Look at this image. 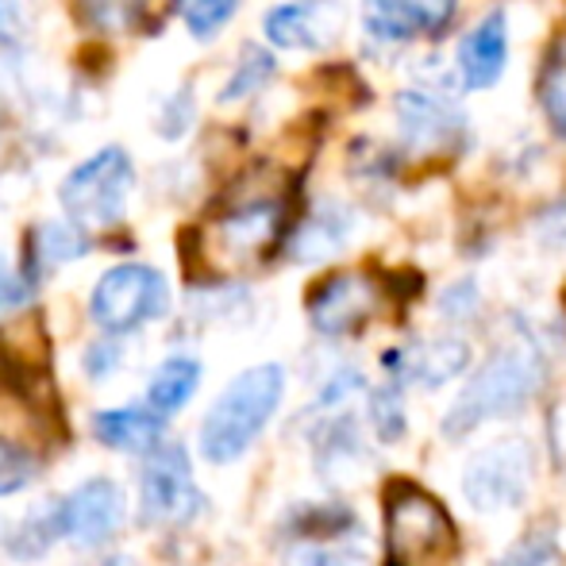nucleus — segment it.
<instances>
[{"label":"nucleus","mask_w":566,"mask_h":566,"mask_svg":"<svg viewBox=\"0 0 566 566\" xmlns=\"http://www.w3.org/2000/svg\"><path fill=\"white\" fill-rule=\"evenodd\" d=\"M547 378V358L539 347L536 332L521 328L513 339H505L482 366L474 370V378L462 386V394L451 401L448 417H443V436L448 440H462L474 428L490 424V420L513 417L524 405H532V397L544 389Z\"/></svg>","instance_id":"obj_1"},{"label":"nucleus","mask_w":566,"mask_h":566,"mask_svg":"<svg viewBox=\"0 0 566 566\" xmlns=\"http://www.w3.org/2000/svg\"><path fill=\"white\" fill-rule=\"evenodd\" d=\"M105 566H127V559H113V563H105Z\"/></svg>","instance_id":"obj_37"},{"label":"nucleus","mask_w":566,"mask_h":566,"mask_svg":"<svg viewBox=\"0 0 566 566\" xmlns=\"http://www.w3.org/2000/svg\"><path fill=\"white\" fill-rule=\"evenodd\" d=\"M282 228H285L282 201L259 197V201L235 205V209L220 217L217 247L224 251L228 262H254L282 239Z\"/></svg>","instance_id":"obj_13"},{"label":"nucleus","mask_w":566,"mask_h":566,"mask_svg":"<svg viewBox=\"0 0 566 566\" xmlns=\"http://www.w3.org/2000/svg\"><path fill=\"white\" fill-rule=\"evenodd\" d=\"M401 4L412 28L428 31V35H440L454 20V12H459V0H401Z\"/></svg>","instance_id":"obj_30"},{"label":"nucleus","mask_w":566,"mask_h":566,"mask_svg":"<svg viewBox=\"0 0 566 566\" xmlns=\"http://www.w3.org/2000/svg\"><path fill=\"white\" fill-rule=\"evenodd\" d=\"M539 108H544V119L552 127L555 139L566 143V54L555 51L547 59V66L539 70Z\"/></svg>","instance_id":"obj_24"},{"label":"nucleus","mask_w":566,"mask_h":566,"mask_svg":"<svg viewBox=\"0 0 566 566\" xmlns=\"http://www.w3.org/2000/svg\"><path fill=\"white\" fill-rule=\"evenodd\" d=\"M197 389H201V363L189 355H170L155 366V374H150L147 409L166 420V417H174V412L186 409V405L197 397Z\"/></svg>","instance_id":"obj_17"},{"label":"nucleus","mask_w":566,"mask_h":566,"mask_svg":"<svg viewBox=\"0 0 566 566\" xmlns=\"http://www.w3.org/2000/svg\"><path fill=\"white\" fill-rule=\"evenodd\" d=\"M316 428L308 432L313 440V454H316V467H321L324 478H343V474H355L358 467L370 462V448L363 440V424L350 417L347 409L339 412H316Z\"/></svg>","instance_id":"obj_15"},{"label":"nucleus","mask_w":566,"mask_h":566,"mask_svg":"<svg viewBox=\"0 0 566 566\" xmlns=\"http://www.w3.org/2000/svg\"><path fill=\"white\" fill-rule=\"evenodd\" d=\"M509 70V15L501 8L485 12L470 31L459 39L454 51V74H459L462 90H493Z\"/></svg>","instance_id":"obj_12"},{"label":"nucleus","mask_w":566,"mask_h":566,"mask_svg":"<svg viewBox=\"0 0 566 566\" xmlns=\"http://www.w3.org/2000/svg\"><path fill=\"white\" fill-rule=\"evenodd\" d=\"M532 228H536V239L547 247V251H563L566 254V193L559 197V201L547 205Z\"/></svg>","instance_id":"obj_32"},{"label":"nucleus","mask_w":566,"mask_h":566,"mask_svg":"<svg viewBox=\"0 0 566 566\" xmlns=\"http://www.w3.org/2000/svg\"><path fill=\"white\" fill-rule=\"evenodd\" d=\"M274 74H277V59L266 46H243L228 85L220 90V105H231V101H243V97H251V93L266 90Z\"/></svg>","instance_id":"obj_21"},{"label":"nucleus","mask_w":566,"mask_h":566,"mask_svg":"<svg viewBox=\"0 0 566 566\" xmlns=\"http://www.w3.org/2000/svg\"><path fill=\"white\" fill-rule=\"evenodd\" d=\"M262 35L277 51H321L324 46L321 23L305 4H274L262 15Z\"/></svg>","instance_id":"obj_18"},{"label":"nucleus","mask_w":566,"mask_h":566,"mask_svg":"<svg viewBox=\"0 0 566 566\" xmlns=\"http://www.w3.org/2000/svg\"><path fill=\"white\" fill-rule=\"evenodd\" d=\"M59 544V521H54V497L39 509H28L20 521L8 528V536H0V547H4L12 559L31 563L39 555H46Z\"/></svg>","instance_id":"obj_19"},{"label":"nucleus","mask_w":566,"mask_h":566,"mask_svg":"<svg viewBox=\"0 0 566 566\" xmlns=\"http://www.w3.org/2000/svg\"><path fill=\"white\" fill-rule=\"evenodd\" d=\"M547 448H552L555 467L566 470V397L552 409V417H547Z\"/></svg>","instance_id":"obj_35"},{"label":"nucleus","mask_w":566,"mask_h":566,"mask_svg":"<svg viewBox=\"0 0 566 566\" xmlns=\"http://www.w3.org/2000/svg\"><path fill=\"white\" fill-rule=\"evenodd\" d=\"M82 366H85V374H90L93 381L113 378V370L119 366V347H116V343H93V347L85 350Z\"/></svg>","instance_id":"obj_34"},{"label":"nucleus","mask_w":566,"mask_h":566,"mask_svg":"<svg viewBox=\"0 0 566 566\" xmlns=\"http://www.w3.org/2000/svg\"><path fill=\"white\" fill-rule=\"evenodd\" d=\"M170 313V285L147 262H119L105 270L90 293V316L108 336H132Z\"/></svg>","instance_id":"obj_3"},{"label":"nucleus","mask_w":566,"mask_h":566,"mask_svg":"<svg viewBox=\"0 0 566 566\" xmlns=\"http://www.w3.org/2000/svg\"><path fill=\"white\" fill-rule=\"evenodd\" d=\"M31 293H35V282H31L28 274H20V270H12V266H4V262H0V313H8V308H20Z\"/></svg>","instance_id":"obj_33"},{"label":"nucleus","mask_w":566,"mask_h":566,"mask_svg":"<svg viewBox=\"0 0 566 566\" xmlns=\"http://www.w3.org/2000/svg\"><path fill=\"white\" fill-rule=\"evenodd\" d=\"M397 135L412 155H454L470 143V119L448 93L436 90H397L394 97Z\"/></svg>","instance_id":"obj_8"},{"label":"nucleus","mask_w":566,"mask_h":566,"mask_svg":"<svg viewBox=\"0 0 566 566\" xmlns=\"http://www.w3.org/2000/svg\"><path fill=\"white\" fill-rule=\"evenodd\" d=\"M389 563L417 566L448 555L454 547V524L448 509L417 485H397L386 501Z\"/></svg>","instance_id":"obj_6"},{"label":"nucleus","mask_w":566,"mask_h":566,"mask_svg":"<svg viewBox=\"0 0 566 566\" xmlns=\"http://www.w3.org/2000/svg\"><path fill=\"white\" fill-rule=\"evenodd\" d=\"M285 566H363V559L343 544H301Z\"/></svg>","instance_id":"obj_31"},{"label":"nucleus","mask_w":566,"mask_h":566,"mask_svg":"<svg viewBox=\"0 0 566 566\" xmlns=\"http://www.w3.org/2000/svg\"><path fill=\"white\" fill-rule=\"evenodd\" d=\"M436 308H440L443 321L451 324H467L478 316V308H482V290H478L474 277H459V282H451L448 290L440 293V301H436Z\"/></svg>","instance_id":"obj_29"},{"label":"nucleus","mask_w":566,"mask_h":566,"mask_svg":"<svg viewBox=\"0 0 566 566\" xmlns=\"http://www.w3.org/2000/svg\"><path fill=\"white\" fill-rule=\"evenodd\" d=\"M135 186V166L124 147H105L66 174L59 186V201L74 224L108 228L124 217L127 193Z\"/></svg>","instance_id":"obj_4"},{"label":"nucleus","mask_w":566,"mask_h":566,"mask_svg":"<svg viewBox=\"0 0 566 566\" xmlns=\"http://www.w3.org/2000/svg\"><path fill=\"white\" fill-rule=\"evenodd\" d=\"M93 440L119 454H150L166 443V420L150 412L147 405H119V409H101L90 420Z\"/></svg>","instance_id":"obj_14"},{"label":"nucleus","mask_w":566,"mask_h":566,"mask_svg":"<svg viewBox=\"0 0 566 566\" xmlns=\"http://www.w3.org/2000/svg\"><path fill=\"white\" fill-rule=\"evenodd\" d=\"M235 8H239V0H178L181 23H186L193 39L220 35L231 15H235Z\"/></svg>","instance_id":"obj_27"},{"label":"nucleus","mask_w":566,"mask_h":566,"mask_svg":"<svg viewBox=\"0 0 566 566\" xmlns=\"http://www.w3.org/2000/svg\"><path fill=\"white\" fill-rule=\"evenodd\" d=\"M124 490L113 478H85L82 485L54 497V521L59 539H70L77 547H105L124 528Z\"/></svg>","instance_id":"obj_9"},{"label":"nucleus","mask_w":566,"mask_h":566,"mask_svg":"<svg viewBox=\"0 0 566 566\" xmlns=\"http://www.w3.org/2000/svg\"><path fill=\"white\" fill-rule=\"evenodd\" d=\"M378 308V290L363 274H332L308 293V321L321 336H355Z\"/></svg>","instance_id":"obj_11"},{"label":"nucleus","mask_w":566,"mask_h":566,"mask_svg":"<svg viewBox=\"0 0 566 566\" xmlns=\"http://www.w3.org/2000/svg\"><path fill=\"white\" fill-rule=\"evenodd\" d=\"M147 12V0H77V15L97 31H132Z\"/></svg>","instance_id":"obj_25"},{"label":"nucleus","mask_w":566,"mask_h":566,"mask_svg":"<svg viewBox=\"0 0 566 566\" xmlns=\"http://www.w3.org/2000/svg\"><path fill=\"white\" fill-rule=\"evenodd\" d=\"M405 389L397 381H381L370 394V428L381 443H397L405 436Z\"/></svg>","instance_id":"obj_26"},{"label":"nucleus","mask_w":566,"mask_h":566,"mask_svg":"<svg viewBox=\"0 0 566 566\" xmlns=\"http://www.w3.org/2000/svg\"><path fill=\"white\" fill-rule=\"evenodd\" d=\"M28 0H0V31H15L23 23Z\"/></svg>","instance_id":"obj_36"},{"label":"nucleus","mask_w":566,"mask_h":566,"mask_svg":"<svg viewBox=\"0 0 566 566\" xmlns=\"http://www.w3.org/2000/svg\"><path fill=\"white\" fill-rule=\"evenodd\" d=\"M139 513L150 528H181L205 513V493L193 482L186 448L163 443L147 454L139 474Z\"/></svg>","instance_id":"obj_7"},{"label":"nucleus","mask_w":566,"mask_h":566,"mask_svg":"<svg viewBox=\"0 0 566 566\" xmlns=\"http://www.w3.org/2000/svg\"><path fill=\"white\" fill-rule=\"evenodd\" d=\"M39 478V462L31 451H23L20 443L4 440L0 436V497H12V493H23L31 482Z\"/></svg>","instance_id":"obj_28"},{"label":"nucleus","mask_w":566,"mask_h":566,"mask_svg":"<svg viewBox=\"0 0 566 566\" xmlns=\"http://www.w3.org/2000/svg\"><path fill=\"white\" fill-rule=\"evenodd\" d=\"M358 15H363L366 39H374L378 46H401L417 35L401 0H358Z\"/></svg>","instance_id":"obj_20"},{"label":"nucleus","mask_w":566,"mask_h":566,"mask_svg":"<svg viewBox=\"0 0 566 566\" xmlns=\"http://www.w3.org/2000/svg\"><path fill=\"white\" fill-rule=\"evenodd\" d=\"M285 397V370L277 363H259L235 374L224 394L212 401L201 420V454L212 467L243 459L254 448Z\"/></svg>","instance_id":"obj_2"},{"label":"nucleus","mask_w":566,"mask_h":566,"mask_svg":"<svg viewBox=\"0 0 566 566\" xmlns=\"http://www.w3.org/2000/svg\"><path fill=\"white\" fill-rule=\"evenodd\" d=\"M381 366H386V381H397L401 389L409 381L424 389H440L470 366V343L462 336H451V332L448 336H428L409 343V347L386 350Z\"/></svg>","instance_id":"obj_10"},{"label":"nucleus","mask_w":566,"mask_h":566,"mask_svg":"<svg viewBox=\"0 0 566 566\" xmlns=\"http://www.w3.org/2000/svg\"><path fill=\"white\" fill-rule=\"evenodd\" d=\"M355 224L358 220L347 205H339V201L316 205V209L308 212L305 224L297 228V235H293V259H301V262L332 259V254H339L343 247L350 243Z\"/></svg>","instance_id":"obj_16"},{"label":"nucleus","mask_w":566,"mask_h":566,"mask_svg":"<svg viewBox=\"0 0 566 566\" xmlns=\"http://www.w3.org/2000/svg\"><path fill=\"white\" fill-rule=\"evenodd\" d=\"M493 566H566V555H563V544L555 536V528H528L513 547L497 555Z\"/></svg>","instance_id":"obj_22"},{"label":"nucleus","mask_w":566,"mask_h":566,"mask_svg":"<svg viewBox=\"0 0 566 566\" xmlns=\"http://www.w3.org/2000/svg\"><path fill=\"white\" fill-rule=\"evenodd\" d=\"M536 482V451L521 436L485 443L462 470V493L478 513H509L521 509Z\"/></svg>","instance_id":"obj_5"},{"label":"nucleus","mask_w":566,"mask_h":566,"mask_svg":"<svg viewBox=\"0 0 566 566\" xmlns=\"http://www.w3.org/2000/svg\"><path fill=\"white\" fill-rule=\"evenodd\" d=\"M35 243H31V262L35 266H62V262H74L85 254V235L70 224H43L35 231Z\"/></svg>","instance_id":"obj_23"}]
</instances>
